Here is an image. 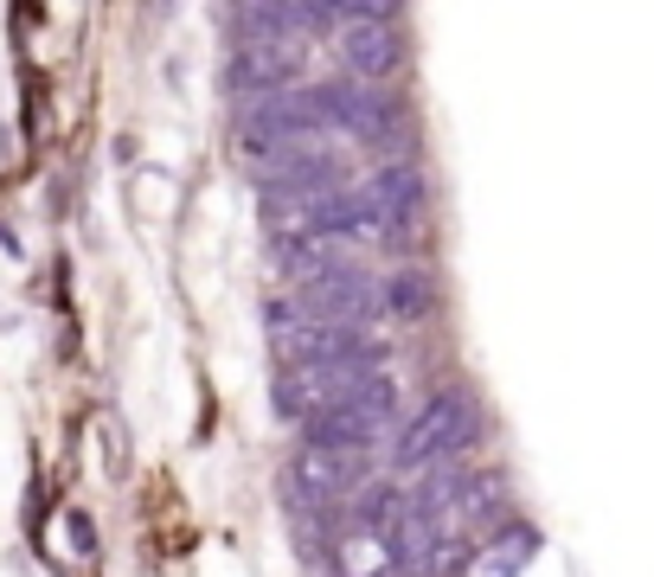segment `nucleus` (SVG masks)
Listing matches in <instances>:
<instances>
[{"instance_id": "nucleus-8", "label": "nucleus", "mask_w": 654, "mask_h": 577, "mask_svg": "<svg viewBox=\"0 0 654 577\" xmlns=\"http://www.w3.org/2000/svg\"><path fill=\"white\" fill-rule=\"evenodd\" d=\"M302 58H309V39H295V32H283V39H251V46H237L232 65H225V90L232 97H276V90H289V78L302 71Z\"/></svg>"}, {"instance_id": "nucleus-11", "label": "nucleus", "mask_w": 654, "mask_h": 577, "mask_svg": "<svg viewBox=\"0 0 654 577\" xmlns=\"http://www.w3.org/2000/svg\"><path fill=\"white\" fill-rule=\"evenodd\" d=\"M533 558H539V526L507 520V526L495 532V539L481 546V571H488V577H520L526 565H533Z\"/></svg>"}, {"instance_id": "nucleus-9", "label": "nucleus", "mask_w": 654, "mask_h": 577, "mask_svg": "<svg viewBox=\"0 0 654 577\" xmlns=\"http://www.w3.org/2000/svg\"><path fill=\"white\" fill-rule=\"evenodd\" d=\"M360 334V327H353ZM346 327H314V321H270V341H276V360L283 372L295 366H321V360H341L346 346H353Z\"/></svg>"}, {"instance_id": "nucleus-13", "label": "nucleus", "mask_w": 654, "mask_h": 577, "mask_svg": "<svg viewBox=\"0 0 654 577\" xmlns=\"http://www.w3.org/2000/svg\"><path fill=\"white\" fill-rule=\"evenodd\" d=\"M341 571L346 577H392V551L379 532H360V526H346L341 532Z\"/></svg>"}, {"instance_id": "nucleus-12", "label": "nucleus", "mask_w": 654, "mask_h": 577, "mask_svg": "<svg viewBox=\"0 0 654 577\" xmlns=\"http://www.w3.org/2000/svg\"><path fill=\"white\" fill-rule=\"evenodd\" d=\"M276 263L295 283H314V276H328V270L346 263V244L341 237H295V244H276Z\"/></svg>"}, {"instance_id": "nucleus-2", "label": "nucleus", "mask_w": 654, "mask_h": 577, "mask_svg": "<svg viewBox=\"0 0 654 577\" xmlns=\"http://www.w3.org/2000/svg\"><path fill=\"white\" fill-rule=\"evenodd\" d=\"M475 437H481V411H475L469 392H456V385H449V392L423 398V411L398 430L392 462L404 475H423V469H437V462H449V456H462Z\"/></svg>"}, {"instance_id": "nucleus-10", "label": "nucleus", "mask_w": 654, "mask_h": 577, "mask_svg": "<svg viewBox=\"0 0 654 577\" xmlns=\"http://www.w3.org/2000/svg\"><path fill=\"white\" fill-rule=\"evenodd\" d=\"M437 309V283L430 270H398L385 283H372V315H392V321H423Z\"/></svg>"}, {"instance_id": "nucleus-14", "label": "nucleus", "mask_w": 654, "mask_h": 577, "mask_svg": "<svg viewBox=\"0 0 654 577\" xmlns=\"http://www.w3.org/2000/svg\"><path fill=\"white\" fill-rule=\"evenodd\" d=\"M104 462H109L116 481L129 475V443H123V423H116V418H104Z\"/></svg>"}, {"instance_id": "nucleus-5", "label": "nucleus", "mask_w": 654, "mask_h": 577, "mask_svg": "<svg viewBox=\"0 0 654 577\" xmlns=\"http://www.w3.org/2000/svg\"><path fill=\"white\" fill-rule=\"evenodd\" d=\"M372 456H334V449H295L283 488H289V514H328L367 488Z\"/></svg>"}, {"instance_id": "nucleus-15", "label": "nucleus", "mask_w": 654, "mask_h": 577, "mask_svg": "<svg viewBox=\"0 0 654 577\" xmlns=\"http://www.w3.org/2000/svg\"><path fill=\"white\" fill-rule=\"evenodd\" d=\"M65 532H71V551H78V558H97V526H90V514L71 507V514H65Z\"/></svg>"}, {"instance_id": "nucleus-1", "label": "nucleus", "mask_w": 654, "mask_h": 577, "mask_svg": "<svg viewBox=\"0 0 654 577\" xmlns=\"http://www.w3.org/2000/svg\"><path fill=\"white\" fill-rule=\"evenodd\" d=\"M372 372H385V341H379L372 327H360L341 360H321V366L283 372V379H276V411H283V418H295V423H309V418H321V411H334L341 398H353V385H360V379H372Z\"/></svg>"}, {"instance_id": "nucleus-7", "label": "nucleus", "mask_w": 654, "mask_h": 577, "mask_svg": "<svg viewBox=\"0 0 654 577\" xmlns=\"http://www.w3.org/2000/svg\"><path fill=\"white\" fill-rule=\"evenodd\" d=\"M353 199H360V212L379 225V237H385V244H398V237L418 232L430 186H423V174L411 167V160H392V167H379L367 186H353Z\"/></svg>"}, {"instance_id": "nucleus-3", "label": "nucleus", "mask_w": 654, "mask_h": 577, "mask_svg": "<svg viewBox=\"0 0 654 577\" xmlns=\"http://www.w3.org/2000/svg\"><path fill=\"white\" fill-rule=\"evenodd\" d=\"M392 379L385 372H372L353 385V398H341L334 411H321V418L302 423V449H334V456H372V449L385 443V430H392Z\"/></svg>"}, {"instance_id": "nucleus-6", "label": "nucleus", "mask_w": 654, "mask_h": 577, "mask_svg": "<svg viewBox=\"0 0 654 577\" xmlns=\"http://www.w3.org/2000/svg\"><path fill=\"white\" fill-rule=\"evenodd\" d=\"M341 58L367 90H379V78H392L398 65H404V32H398L392 7H379V0L341 7Z\"/></svg>"}, {"instance_id": "nucleus-4", "label": "nucleus", "mask_w": 654, "mask_h": 577, "mask_svg": "<svg viewBox=\"0 0 654 577\" xmlns=\"http://www.w3.org/2000/svg\"><path fill=\"white\" fill-rule=\"evenodd\" d=\"M270 321H314V327H367L372 321V276L360 263H341L314 283H295L283 302H270Z\"/></svg>"}]
</instances>
